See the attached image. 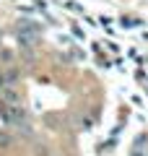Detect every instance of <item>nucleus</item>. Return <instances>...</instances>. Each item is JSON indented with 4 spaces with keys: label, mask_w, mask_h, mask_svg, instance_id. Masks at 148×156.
<instances>
[{
    "label": "nucleus",
    "mask_w": 148,
    "mask_h": 156,
    "mask_svg": "<svg viewBox=\"0 0 148 156\" xmlns=\"http://www.w3.org/2000/svg\"><path fill=\"white\" fill-rule=\"evenodd\" d=\"M0 115H3V120L8 125H16V128L26 125V109H21L16 104H0Z\"/></svg>",
    "instance_id": "obj_1"
}]
</instances>
